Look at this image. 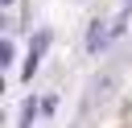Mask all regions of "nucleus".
<instances>
[{
    "label": "nucleus",
    "mask_w": 132,
    "mask_h": 128,
    "mask_svg": "<svg viewBox=\"0 0 132 128\" xmlns=\"http://www.w3.org/2000/svg\"><path fill=\"white\" fill-rule=\"evenodd\" d=\"M107 37H111V33H107V25H99V21H95V25H91V37H87V50H91V54H99V50L107 45Z\"/></svg>",
    "instance_id": "f257e3e1"
},
{
    "label": "nucleus",
    "mask_w": 132,
    "mask_h": 128,
    "mask_svg": "<svg viewBox=\"0 0 132 128\" xmlns=\"http://www.w3.org/2000/svg\"><path fill=\"white\" fill-rule=\"evenodd\" d=\"M128 8H132V0H128Z\"/></svg>",
    "instance_id": "7ed1b4c3"
},
{
    "label": "nucleus",
    "mask_w": 132,
    "mask_h": 128,
    "mask_svg": "<svg viewBox=\"0 0 132 128\" xmlns=\"http://www.w3.org/2000/svg\"><path fill=\"white\" fill-rule=\"evenodd\" d=\"M0 4H12V0H0Z\"/></svg>",
    "instance_id": "f03ea898"
}]
</instances>
